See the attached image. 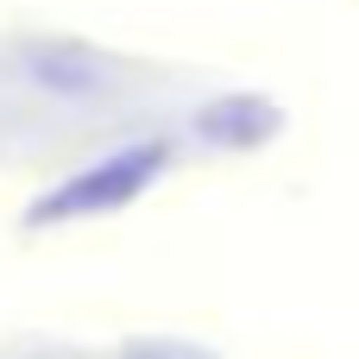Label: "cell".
<instances>
[{
	"label": "cell",
	"mask_w": 359,
	"mask_h": 359,
	"mask_svg": "<svg viewBox=\"0 0 359 359\" xmlns=\"http://www.w3.org/2000/svg\"><path fill=\"white\" fill-rule=\"evenodd\" d=\"M158 170H164V145H126V151H114L107 164H88V170H76L63 189H50V196L32 208V221H82V215L126 208Z\"/></svg>",
	"instance_id": "obj_1"
}]
</instances>
